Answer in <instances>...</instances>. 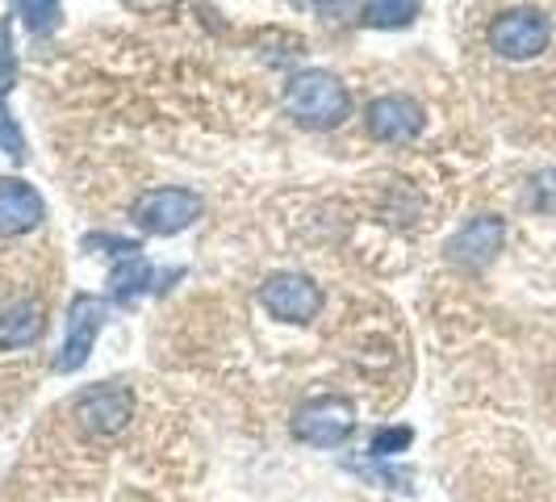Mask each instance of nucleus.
I'll return each mask as SVG.
<instances>
[{
	"mask_svg": "<svg viewBox=\"0 0 556 502\" xmlns=\"http://www.w3.org/2000/svg\"><path fill=\"white\" fill-rule=\"evenodd\" d=\"M135 415V393L117 381H105V386H88V390L76 393L72 402V418L80 423L84 431L92 436H113L122 431Z\"/></svg>",
	"mask_w": 556,
	"mask_h": 502,
	"instance_id": "nucleus-7",
	"label": "nucleus"
},
{
	"mask_svg": "<svg viewBox=\"0 0 556 502\" xmlns=\"http://www.w3.org/2000/svg\"><path fill=\"white\" fill-rule=\"evenodd\" d=\"M130 218L139 230L147 235H160V239H172L180 230L201 218V197L193 189H180V185H164V189H147V193L135 197L130 205Z\"/></svg>",
	"mask_w": 556,
	"mask_h": 502,
	"instance_id": "nucleus-2",
	"label": "nucleus"
},
{
	"mask_svg": "<svg viewBox=\"0 0 556 502\" xmlns=\"http://www.w3.org/2000/svg\"><path fill=\"white\" fill-rule=\"evenodd\" d=\"M17 17L34 38H47L63 22V0H17Z\"/></svg>",
	"mask_w": 556,
	"mask_h": 502,
	"instance_id": "nucleus-14",
	"label": "nucleus"
},
{
	"mask_svg": "<svg viewBox=\"0 0 556 502\" xmlns=\"http://www.w3.org/2000/svg\"><path fill=\"white\" fill-rule=\"evenodd\" d=\"M42 310L34 302H13L9 310H0V348L4 352H17V348H29L38 335H42Z\"/></svg>",
	"mask_w": 556,
	"mask_h": 502,
	"instance_id": "nucleus-12",
	"label": "nucleus"
},
{
	"mask_svg": "<svg viewBox=\"0 0 556 502\" xmlns=\"http://www.w3.org/2000/svg\"><path fill=\"white\" fill-rule=\"evenodd\" d=\"M285 113L306 130H334L352 117V92L327 67H306L285 84Z\"/></svg>",
	"mask_w": 556,
	"mask_h": 502,
	"instance_id": "nucleus-1",
	"label": "nucleus"
},
{
	"mask_svg": "<svg viewBox=\"0 0 556 502\" xmlns=\"http://www.w3.org/2000/svg\"><path fill=\"white\" fill-rule=\"evenodd\" d=\"M47 218L42 193L22 176H0V235H29Z\"/></svg>",
	"mask_w": 556,
	"mask_h": 502,
	"instance_id": "nucleus-10",
	"label": "nucleus"
},
{
	"mask_svg": "<svg viewBox=\"0 0 556 502\" xmlns=\"http://www.w3.org/2000/svg\"><path fill=\"white\" fill-rule=\"evenodd\" d=\"M17 84V51H13V26L9 17H0V101L13 92Z\"/></svg>",
	"mask_w": 556,
	"mask_h": 502,
	"instance_id": "nucleus-17",
	"label": "nucleus"
},
{
	"mask_svg": "<svg viewBox=\"0 0 556 502\" xmlns=\"http://www.w3.org/2000/svg\"><path fill=\"white\" fill-rule=\"evenodd\" d=\"M260 306L277 323H309L323 310V285L306 273H273L260 285Z\"/></svg>",
	"mask_w": 556,
	"mask_h": 502,
	"instance_id": "nucleus-5",
	"label": "nucleus"
},
{
	"mask_svg": "<svg viewBox=\"0 0 556 502\" xmlns=\"http://www.w3.org/2000/svg\"><path fill=\"white\" fill-rule=\"evenodd\" d=\"M105 327V302L97 293H76L67 306V327H63V348L55 356V373H76L88 364L97 335Z\"/></svg>",
	"mask_w": 556,
	"mask_h": 502,
	"instance_id": "nucleus-6",
	"label": "nucleus"
},
{
	"mask_svg": "<svg viewBox=\"0 0 556 502\" xmlns=\"http://www.w3.org/2000/svg\"><path fill=\"white\" fill-rule=\"evenodd\" d=\"M422 126H427V110L406 92H386L364 110V130L377 142H393V147L415 142Z\"/></svg>",
	"mask_w": 556,
	"mask_h": 502,
	"instance_id": "nucleus-8",
	"label": "nucleus"
},
{
	"mask_svg": "<svg viewBox=\"0 0 556 502\" xmlns=\"http://www.w3.org/2000/svg\"><path fill=\"white\" fill-rule=\"evenodd\" d=\"M410 440H415V431H410V427H377L368 452H372L377 461H390V456H397V452H406Z\"/></svg>",
	"mask_w": 556,
	"mask_h": 502,
	"instance_id": "nucleus-16",
	"label": "nucleus"
},
{
	"mask_svg": "<svg viewBox=\"0 0 556 502\" xmlns=\"http://www.w3.org/2000/svg\"><path fill=\"white\" fill-rule=\"evenodd\" d=\"M0 151L13 160V164H22L26 160V130H22V122L13 117V110L0 101Z\"/></svg>",
	"mask_w": 556,
	"mask_h": 502,
	"instance_id": "nucleus-15",
	"label": "nucleus"
},
{
	"mask_svg": "<svg viewBox=\"0 0 556 502\" xmlns=\"http://www.w3.org/2000/svg\"><path fill=\"white\" fill-rule=\"evenodd\" d=\"M553 42V22L540 9H506L490 22V47L502 59H535Z\"/></svg>",
	"mask_w": 556,
	"mask_h": 502,
	"instance_id": "nucleus-4",
	"label": "nucleus"
},
{
	"mask_svg": "<svg viewBox=\"0 0 556 502\" xmlns=\"http://www.w3.org/2000/svg\"><path fill=\"white\" fill-rule=\"evenodd\" d=\"M155 280V273H151V264H147V255H142V248L126 251V255H117L110 268V298L113 302H135L142 289Z\"/></svg>",
	"mask_w": 556,
	"mask_h": 502,
	"instance_id": "nucleus-11",
	"label": "nucleus"
},
{
	"mask_svg": "<svg viewBox=\"0 0 556 502\" xmlns=\"http://www.w3.org/2000/svg\"><path fill=\"white\" fill-rule=\"evenodd\" d=\"M418 17V0H364L361 26L368 29H406Z\"/></svg>",
	"mask_w": 556,
	"mask_h": 502,
	"instance_id": "nucleus-13",
	"label": "nucleus"
},
{
	"mask_svg": "<svg viewBox=\"0 0 556 502\" xmlns=\"http://www.w3.org/2000/svg\"><path fill=\"white\" fill-rule=\"evenodd\" d=\"M502 239H506V223L498 214H477L469 223L460 226L452 239H447V260L456 268H485L494 255L502 251Z\"/></svg>",
	"mask_w": 556,
	"mask_h": 502,
	"instance_id": "nucleus-9",
	"label": "nucleus"
},
{
	"mask_svg": "<svg viewBox=\"0 0 556 502\" xmlns=\"http://www.w3.org/2000/svg\"><path fill=\"white\" fill-rule=\"evenodd\" d=\"M531 205L540 214H556V167L531 176Z\"/></svg>",
	"mask_w": 556,
	"mask_h": 502,
	"instance_id": "nucleus-18",
	"label": "nucleus"
},
{
	"mask_svg": "<svg viewBox=\"0 0 556 502\" xmlns=\"http://www.w3.org/2000/svg\"><path fill=\"white\" fill-rule=\"evenodd\" d=\"M352 431H356V406L339 393L306 398L293 411V436L309 448H339Z\"/></svg>",
	"mask_w": 556,
	"mask_h": 502,
	"instance_id": "nucleus-3",
	"label": "nucleus"
}]
</instances>
